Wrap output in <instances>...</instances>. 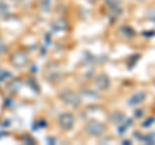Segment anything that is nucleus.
Masks as SVG:
<instances>
[{"label":"nucleus","instance_id":"nucleus-1","mask_svg":"<svg viewBox=\"0 0 155 145\" xmlns=\"http://www.w3.org/2000/svg\"><path fill=\"white\" fill-rule=\"evenodd\" d=\"M87 130H88L92 135H101L105 131V127L98 122H92V123H89V126H88V128Z\"/></svg>","mask_w":155,"mask_h":145},{"label":"nucleus","instance_id":"nucleus-2","mask_svg":"<svg viewBox=\"0 0 155 145\" xmlns=\"http://www.w3.org/2000/svg\"><path fill=\"white\" fill-rule=\"evenodd\" d=\"M61 124L64 126L65 128H70L71 126H72V117H71L70 114L62 115V118H61Z\"/></svg>","mask_w":155,"mask_h":145},{"label":"nucleus","instance_id":"nucleus-3","mask_svg":"<svg viewBox=\"0 0 155 145\" xmlns=\"http://www.w3.org/2000/svg\"><path fill=\"white\" fill-rule=\"evenodd\" d=\"M145 99V93H142L141 92V95L140 93H137V95H134L132 99H130V101H129V104H132V105H134V104H137V101L140 103L141 100H143Z\"/></svg>","mask_w":155,"mask_h":145},{"label":"nucleus","instance_id":"nucleus-4","mask_svg":"<svg viewBox=\"0 0 155 145\" xmlns=\"http://www.w3.org/2000/svg\"><path fill=\"white\" fill-rule=\"evenodd\" d=\"M153 120H154L153 118H151V119H149V120H146V122H145V123H143V126H145V127H146V126H149V124H151V123H150V122H153Z\"/></svg>","mask_w":155,"mask_h":145}]
</instances>
